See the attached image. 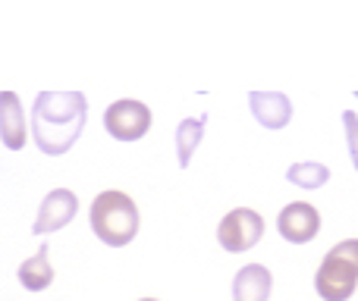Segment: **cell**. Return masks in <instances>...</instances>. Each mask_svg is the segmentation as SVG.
<instances>
[{
    "label": "cell",
    "mask_w": 358,
    "mask_h": 301,
    "mask_svg": "<svg viewBox=\"0 0 358 301\" xmlns=\"http://www.w3.org/2000/svg\"><path fill=\"white\" fill-rule=\"evenodd\" d=\"M88 226H92L94 239L104 242L107 248H126L138 235L142 214L126 191L107 189L94 195L92 207H88Z\"/></svg>",
    "instance_id": "7a4b0ae2"
},
{
    "label": "cell",
    "mask_w": 358,
    "mask_h": 301,
    "mask_svg": "<svg viewBox=\"0 0 358 301\" xmlns=\"http://www.w3.org/2000/svg\"><path fill=\"white\" fill-rule=\"evenodd\" d=\"M330 166L321 163V160H296V163L286 166V182L296 185L302 191H317L330 182Z\"/></svg>",
    "instance_id": "4fadbf2b"
},
{
    "label": "cell",
    "mask_w": 358,
    "mask_h": 301,
    "mask_svg": "<svg viewBox=\"0 0 358 301\" xmlns=\"http://www.w3.org/2000/svg\"><path fill=\"white\" fill-rule=\"evenodd\" d=\"M321 210L308 201H289L277 214V233L289 245H308L321 233Z\"/></svg>",
    "instance_id": "5b68a950"
},
{
    "label": "cell",
    "mask_w": 358,
    "mask_h": 301,
    "mask_svg": "<svg viewBox=\"0 0 358 301\" xmlns=\"http://www.w3.org/2000/svg\"><path fill=\"white\" fill-rule=\"evenodd\" d=\"M138 301H161V298H138Z\"/></svg>",
    "instance_id": "2e32d148"
},
{
    "label": "cell",
    "mask_w": 358,
    "mask_h": 301,
    "mask_svg": "<svg viewBox=\"0 0 358 301\" xmlns=\"http://www.w3.org/2000/svg\"><path fill=\"white\" fill-rule=\"evenodd\" d=\"M355 101H358V91H355Z\"/></svg>",
    "instance_id": "e0dca14e"
},
{
    "label": "cell",
    "mask_w": 358,
    "mask_h": 301,
    "mask_svg": "<svg viewBox=\"0 0 358 301\" xmlns=\"http://www.w3.org/2000/svg\"><path fill=\"white\" fill-rule=\"evenodd\" d=\"M0 145L6 151H22L29 145V117L16 91H0Z\"/></svg>",
    "instance_id": "9c48e42d"
},
{
    "label": "cell",
    "mask_w": 358,
    "mask_h": 301,
    "mask_svg": "<svg viewBox=\"0 0 358 301\" xmlns=\"http://www.w3.org/2000/svg\"><path fill=\"white\" fill-rule=\"evenodd\" d=\"M16 279L25 292H44L54 283V264H50V248L41 245L31 258H25L16 270Z\"/></svg>",
    "instance_id": "7c38bea8"
},
{
    "label": "cell",
    "mask_w": 358,
    "mask_h": 301,
    "mask_svg": "<svg viewBox=\"0 0 358 301\" xmlns=\"http://www.w3.org/2000/svg\"><path fill=\"white\" fill-rule=\"evenodd\" d=\"M104 132L120 145H132V142H142L145 135L151 132V123H155V113L145 101L138 98H120L113 104H107L104 117Z\"/></svg>",
    "instance_id": "3957f363"
},
{
    "label": "cell",
    "mask_w": 358,
    "mask_h": 301,
    "mask_svg": "<svg viewBox=\"0 0 358 301\" xmlns=\"http://www.w3.org/2000/svg\"><path fill=\"white\" fill-rule=\"evenodd\" d=\"M327 254H334V258L346 260L349 267H355V270H358V239H343V242H336V245L330 248Z\"/></svg>",
    "instance_id": "9a60e30c"
},
{
    "label": "cell",
    "mask_w": 358,
    "mask_h": 301,
    "mask_svg": "<svg viewBox=\"0 0 358 301\" xmlns=\"http://www.w3.org/2000/svg\"><path fill=\"white\" fill-rule=\"evenodd\" d=\"M76 214H79V195H76L73 189H50L48 195L41 198V204H38L31 233L35 235L60 233V229H66L69 223L76 220Z\"/></svg>",
    "instance_id": "8992f818"
},
{
    "label": "cell",
    "mask_w": 358,
    "mask_h": 301,
    "mask_svg": "<svg viewBox=\"0 0 358 301\" xmlns=\"http://www.w3.org/2000/svg\"><path fill=\"white\" fill-rule=\"evenodd\" d=\"M248 110L267 132H280L292 123V101L286 91H248Z\"/></svg>",
    "instance_id": "ba28073f"
},
{
    "label": "cell",
    "mask_w": 358,
    "mask_h": 301,
    "mask_svg": "<svg viewBox=\"0 0 358 301\" xmlns=\"http://www.w3.org/2000/svg\"><path fill=\"white\" fill-rule=\"evenodd\" d=\"M358 289V270L349 267L346 260L324 254L321 267L315 273V292L321 295V301H349Z\"/></svg>",
    "instance_id": "52a82bcc"
},
{
    "label": "cell",
    "mask_w": 358,
    "mask_h": 301,
    "mask_svg": "<svg viewBox=\"0 0 358 301\" xmlns=\"http://www.w3.org/2000/svg\"><path fill=\"white\" fill-rule=\"evenodd\" d=\"M343 132H346V148H349V160H352L355 172H358V113L355 110H343Z\"/></svg>",
    "instance_id": "5bb4252c"
},
{
    "label": "cell",
    "mask_w": 358,
    "mask_h": 301,
    "mask_svg": "<svg viewBox=\"0 0 358 301\" xmlns=\"http://www.w3.org/2000/svg\"><path fill=\"white\" fill-rule=\"evenodd\" d=\"M273 273L264 264H245L233 277V301H271Z\"/></svg>",
    "instance_id": "30bf717a"
},
{
    "label": "cell",
    "mask_w": 358,
    "mask_h": 301,
    "mask_svg": "<svg viewBox=\"0 0 358 301\" xmlns=\"http://www.w3.org/2000/svg\"><path fill=\"white\" fill-rule=\"evenodd\" d=\"M264 239V216L252 207H233L217 223V245L229 254L252 251Z\"/></svg>",
    "instance_id": "277c9868"
},
{
    "label": "cell",
    "mask_w": 358,
    "mask_h": 301,
    "mask_svg": "<svg viewBox=\"0 0 358 301\" xmlns=\"http://www.w3.org/2000/svg\"><path fill=\"white\" fill-rule=\"evenodd\" d=\"M204 129H208V113H198V117H185L179 119L176 132H173V145H176V163L179 170H189L195 151L204 142Z\"/></svg>",
    "instance_id": "8fae6325"
},
{
    "label": "cell",
    "mask_w": 358,
    "mask_h": 301,
    "mask_svg": "<svg viewBox=\"0 0 358 301\" xmlns=\"http://www.w3.org/2000/svg\"><path fill=\"white\" fill-rule=\"evenodd\" d=\"M88 123L85 91H38L31 101V142L44 157H63L76 148Z\"/></svg>",
    "instance_id": "6da1fadb"
}]
</instances>
